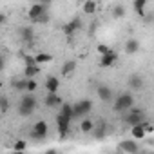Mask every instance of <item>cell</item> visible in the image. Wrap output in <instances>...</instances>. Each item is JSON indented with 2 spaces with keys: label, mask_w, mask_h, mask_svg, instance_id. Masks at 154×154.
I'll use <instances>...</instances> for the list:
<instances>
[{
  "label": "cell",
  "mask_w": 154,
  "mask_h": 154,
  "mask_svg": "<svg viewBox=\"0 0 154 154\" xmlns=\"http://www.w3.org/2000/svg\"><path fill=\"white\" fill-rule=\"evenodd\" d=\"M112 107H114L116 112H127L129 109L134 107V96H132L131 93H122V94L114 96Z\"/></svg>",
  "instance_id": "obj_2"
},
{
  "label": "cell",
  "mask_w": 154,
  "mask_h": 154,
  "mask_svg": "<svg viewBox=\"0 0 154 154\" xmlns=\"http://www.w3.org/2000/svg\"><path fill=\"white\" fill-rule=\"evenodd\" d=\"M44 87H45V91H47L49 94H56L58 89H60V80H58V76H47Z\"/></svg>",
  "instance_id": "obj_10"
},
{
  "label": "cell",
  "mask_w": 154,
  "mask_h": 154,
  "mask_svg": "<svg viewBox=\"0 0 154 154\" xmlns=\"http://www.w3.org/2000/svg\"><path fill=\"white\" fill-rule=\"evenodd\" d=\"M96 93H98V98L102 102H105V103H111L114 100V93H112V89L109 85H98Z\"/></svg>",
  "instance_id": "obj_9"
},
{
  "label": "cell",
  "mask_w": 154,
  "mask_h": 154,
  "mask_svg": "<svg viewBox=\"0 0 154 154\" xmlns=\"http://www.w3.org/2000/svg\"><path fill=\"white\" fill-rule=\"evenodd\" d=\"M145 122V111L143 109H129L127 112H123V123L134 127V125H140Z\"/></svg>",
  "instance_id": "obj_4"
},
{
  "label": "cell",
  "mask_w": 154,
  "mask_h": 154,
  "mask_svg": "<svg viewBox=\"0 0 154 154\" xmlns=\"http://www.w3.org/2000/svg\"><path fill=\"white\" fill-rule=\"evenodd\" d=\"M9 111V100L6 96H0V112H8Z\"/></svg>",
  "instance_id": "obj_29"
},
{
  "label": "cell",
  "mask_w": 154,
  "mask_h": 154,
  "mask_svg": "<svg viewBox=\"0 0 154 154\" xmlns=\"http://www.w3.org/2000/svg\"><path fill=\"white\" fill-rule=\"evenodd\" d=\"M11 154H26V152H15V150H13V152H11Z\"/></svg>",
  "instance_id": "obj_36"
},
{
  "label": "cell",
  "mask_w": 154,
  "mask_h": 154,
  "mask_svg": "<svg viewBox=\"0 0 154 154\" xmlns=\"http://www.w3.org/2000/svg\"><path fill=\"white\" fill-rule=\"evenodd\" d=\"M129 87L132 91H141L143 89V78H141L140 74H132L131 80H129Z\"/></svg>",
  "instance_id": "obj_16"
},
{
  "label": "cell",
  "mask_w": 154,
  "mask_h": 154,
  "mask_svg": "<svg viewBox=\"0 0 154 154\" xmlns=\"http://www.w3.org/2000/svg\"><path fill=\"white\" fill-rule=\"evenodd\" d=\"M22 60H24V67H27V65H35V58H33L31 54H24Z\"/></svg>",
  "instance_id": "obj_31"
},
{
  "label": "cell",
  "mask_w": 154,
  "mask_h": 154,
  "mask_svg": "<svg viewBox=\"0 0 154 154\" xmlns=\"http://www.w3.org/2000/svg\"><path fill=\"white\" fill-rule=\"evenodd\" d=\"M78 29H82V18L80 17H74L72 20H69L67 24H63V33L67 36H72Z\"/></svg>",
  "instance_id": "obj_8"
},
{
  "label": "cell",
  "mask_w": 154,
  "mask_h": 154,
  "mask_svg": "<svg viewBox=\"0 0 154 154\" xmlns=\"http://www.w3.org/2000/svg\"><path fill=\"white\" fill-rule=\"evenodd\" d=\"M93 131H94V138H103V134H105V127L103 125L102 127H94Z\"/></svg>",
  "instance_id": "obj_32"
},
{
  "label": "cell",
  "mask_w": 154,
  "mask_h": 154,
  "mask_svg": "<svg viewBox=\"0 0 154 154\" xmlns=\"http://www.w3.org/2000/svg\"><path fill=\"white\" fill-rule=\"evenodd\" d=\"M116 60H118V54H116V51L111 49L107 54L100 56V67H111V65L116 63Z\"/></svg>",
  "instance_id": "obj_13"
},
{
  "label": "cell",
  "mask_w": 154,
  "mask_h": 154,
  "mask_svg": "<svg viewBox=\"0 0 154 154\" xmlns=\"http://www.w3.org/2000/svg\"><path fill=\"white\" fill-rule=\"evenodd\" d=\"M13 87H15V91H26V78H20V80H15L13 82Z\"/></svg>",
  "instance_id": "obj_28"
},
{
  "label": "cell",
  "mask_w": 154,
  "mask_h": 154,
  "mask_svg": "<svg viewBox=\"0 0 154 154\" xmlns=\"http://www.w3.org/2000/svg\"><path fill=\"white\" fill-rule=\"evenodd\" d=\"M26 149H27V143H26L24 140H17V141L13 143V150H15V152H26Z\"/></svg>",
  "instance_id": "obj_26"
},
{
  "label": "cell",
  "mask_w": 154,
  "mask_h": 154,
  "mask_svg": "<svg viewBox=\"0 0 154 154\" xmlns=\"http://www.w3.org/2000/svg\"><path fill=\"white\" fill-rule=\"evenodd\" d=\"M138 51H140V40L131 38V40L125 42V53H127V54H134V53H138Z\"/></svg>",
  "instance_id": "obj_18"
},
{
  "label": "cell",
  "mask_w": 154,
  "mask_h": 154,
  "mask_svg": "<svg viewBox=\"0 0 154 154\" xmlns=\"http://www.w3.org/2000/svg\"><path fill=\"white\" fill-rule=\"evenodd\" d=\"M112 15H114V18H122V17H125V6H122V4L114 6Z\"/></svg>",
  "instance_id": "obj_27"
},
{
  "label": "cell",
  "mask_w": 154,
  "mask_h": 154,
  "mask_svg": "<svg viewBox=\"0 0 154 154\" xmlns=\"http://www.w3.org/2000/svg\"><path fill=\"white\" fill-rule=\"evenodd\" d=\"M132 8H134L136 15L143 17V15H145V8H147V0H134V2H132Z\"/></svg>",
  "instance_id": "obj_22"
},
{
  "label": "cell",
  "mask_w": 154,
  "mask_h": 154,
  "mask_svg": "<svg viewBox=\"0 0 154 154\" xmlns=\"http://www.w3.org/2000/svg\"><path fill=\"white\" fill-rule=\"evenodd\" d=\"M58 154H60V152H58Z\"/></svg>",
  "instance_id": "obj_39"
},
{
  "label": "cell",
  "mask_w": 154,
  "mask_h": 154,
  "mask_svg": "<svg viewBox=\"0 0 154 154\" xmlns=\"http://www.w3.org/2000/svg\"><path fill=\"white\" fill-rule=\"evenodd\" d=\"M131 134H132V138H134V140H143V138L147 136L143 123H140V125H134V127L131 129Z\"/></svg>",
  "instance_id": "obj_20"
},
{
  "label": "cell",
  "mask_w": 154,
  "mask_h": 154,
  "mask_svg": "<svg viewBox=\"0 0 154 154\" xmlns=\"http://www.w3.org/2000/svg\"><path fill=\"white\" fill-rule=\"evenodd\" d=\"M0 58H2V53H0Z\"/></svg>",
  "instance_id": "obj_38"
},
{
  "label": "cell",
  "mask_w": 154,
  "mask_h": 154,
  "mask_svg": "<svg viewBox=\"0 0 154 154\" xmlns=\"http://www.w3.org/2000/svg\"><path fill=\"white\" fill-rule=\"evenodd\" d=\"M93 129H94V123H93V120H89V118H84V120L80 122V131H82L84 134H89V132H93Z\"/></svg>",
  "instance_id": "obj_24"
},
{
  "label": "cell",
  "mask_w": 154,
  "mask_h": 154,
  "mask_svg": "<svg viewBox=\"0 0 154 154\" xmlns=\"http://www.w3.org/2000/svg\"><path fill=\"white\" fill-rule=\"evenodd\" d=\"M145 154H154V152H150V150H149V152H145Z\"/></svg>",
  "instance_id": "obj_37"
},
{
  "label": "cell",
  "mask_w": 154,
  "mask_h": 154,
  "mask_svg": "<svg viewBox=\"0 0 154 154\" xmlns=\"http://www.w3.org/2000/svg\"><path fill=\"white\" fill-rule=\"evenodd\" d=\"M98 9V4L94 2V0H85V2L82 4V13L84 15H94Z\"/></svg>",
  "instance_id": "obj_17"
},
{
  "label": "cell",
  "mask_w": 154,
  "mask_h": 154,
  "mask_svg": "<svg viewBox=\"0 0 154 154\" xmlns=\"http://www.w3.org/2000/svg\"><path fill=\"white\" fill-rule=\"evenodd\" d=\"M74 69H76V62H74V60H67V62H63L60 72H62L63 76H71V74L74 72Z\"/></svg>",
  "instance_id": "obj_19"
},
{
  "label": "cell",
  "mask_w": 154,
  "mask_h": 154,
  "mask_svg": "<svg viewBox=\"0 0 154 154\" xmlns=\"http://www.w3.org/2000/svg\"><path fill=\"white\" fill-rule=\"evenodd\" d=\"M4 67H6V60H4V56H2V58H0V72L4 71Z\"/></svg>",
  "instance_id": "obj_34"
},
{
  "label": "cell",
  "mask_w": 154,
  "mask_h": 154,
  "mask_svg": "<svg viewBox=\"0 0 154 154\" xmlns=\"http://www.w3.org/2000/svg\"><path fill=\"white\" fill-rule=\"evenodd\" d=\"M45 154H58V150H56V149H47Z\"/></svg>",
  "instance_id": "obj_35"
},
{
  "label": "cell",
  "mask_w": 154,
  "mask_h": 154,
  "mask_svg": "<svg viewBox=\"0 0 154 154\" xmlns=\"http://www.w3.org/2000/svg\"><path fill=\"white\" fill-rule=\"evenodd\" d=\"M20 38H22L26 44H29V45H31V42H33V38H35V29H33V27H29V26L20 27Z\"/></svg>",
  "instance_id": "obj_14"
},
{
  "label": "cell",
  "mask_w": 154,
  "mask_h": 154,
  "mask_svg": "<svg viewBox=\"0 0 154 154\" xmlns=\"http://www.w3.org/2000/svg\"><path fill=\"white\" fill-rule=\"evenodd\" d=\"M47 132H49V125H47V122L45 120H38L33 127H31V138L33 140H44L45 136H47Z\"/></svg>",
  "instance_id": "obj_6"
},
{
  "label": "cell",
  "mask_w": 154,
  "mask_h": 154,
  "mask_svg": "<svg viewBox=\"0 0 154 154\" xmlns=\"http://www.w3.org/2000/svg\"><path fill=\"white\" fill-rule=\"evenodd\" d=\"M93 111V102L89 98H84L80 102H76L72 105V120L74 118H82V116H87L89 112Z\"/></svg>",
  "instance_id": "obj_5"
},
{
  "label": "cell",
  "mask_w": 154,
  "mask_h": 154,
  "mask_svg": "<svg viewBox=\"0 0 154 154\" xmlns=\"http://www.w3.org/2000/svg\"><path fill=\"white\" fill-rule=\"evenodd\" d=\"M33 58H35V63L36 65H42V63H49L53 60V54H49V53H38Z\"/></svg>",
  "instance_id": "obj_21"
},
{
  "label": "cell",
  "mask_w": 154,
  "mask_h": 154,
  "mask_svg": "<svg viewBox=\"0 0 154 154\" xmlns=\"http://www.w3.org/2000/svg\"><path fill=\"white\" fill-rule=\"evenodd\" d=\"M6 20H8V17H6L4 13H0V26H4V24H6Z\"/></svg>",
  "instance_id": "obj_33"
},
{
  "label": "cell",
  "mask_w": 154,
  "mask_h": 154,
  "mask_svg": "<svg viewBox=\"0 0 154 154\" xmlns=\"http://www.w3.org/2000/svg\"><path fill=\"white\" fill-rule=\"evenodd\" d=\"M111 51V47L107 45V44H98V47H96V53L100 54V56H103V54H107Z\"/></svg>",
  "instance_id": "obj_30"
},
{
  "label": "cell",
  "mask_w": 154,
  "mask_h": 154,
  "mask_svg": "<svg viewBox=\"0 0 154 154\" xmlns=\"http://www.w3.org/2000/svg\"><path fill=\"white\" fill-rule=\"evenodd\" d=\"M36 89H38V84H36L35 78L33 80H26V91H27V94H33Z\"/></svg>",
  "instance_id": "obj_25"
},
{
  "label": "cell",
  "mask_w": 154,
  "mask_h": 154,
  "mask_svg": "<svg viewBox=\"0 0 154 154\" xmlns=\"http://www.w3.org/2000/svg\"><path fill=\"white\" fill-rule=\"evenodd\" d=\"M63 103V100L58 96V93L56 94H45V98H44V105L47 107V109H54V107H60Z\"/></svg>",
  "instance_id": "obj_12"
},
{
  "label": "cell",
  "mask_w": 154,
  "mask_h": 154,
  "mask_svg": "<svg viewBox=\"0 0 154 154\" xmlns=\"http://www.w3.org/2000/svg\"><path fill=\"white\" fill-rule=\"evenodd\" d=\"M27 17L33 24H45L49 20V4H45V2L33 4L27 11Z\"/></svg>",
  "instance_id": "obj_1"
},
{
  "label": "cell",
  "mask_w": 154,
  "mask_h": 154,
  "mask_svg": "<svg viewBox=\"0 0 154 154\" xmlns=\"http://www.w3.org/2000/svg\"><path fill=\"white\" fill-rule=\"evenodd\" d=\"M120 150H122L123 154H138L140 145H138L136 141H132V140H123V141L120 143Z\"/></svg>",
  "instance_id": "obj_11"
},
{
  "label": "cell",
  "mask_w": 154,
  "mask_h": 154,
  "mask_svg": "<svg viewBox=\"0 0 154 154\" xmlns=\"http://www.w3.org/2000/svg\"><path fill=\"white\" fill-rule=\"evenodd\" d=\"M60 114H62V116H65V118H69V120L72 122V103L63 102V103L60 105Z\"/></svg>",
  "instance_id": "obj_23"
},
{
  "label": "cell",
  "mask_w": 154,
  "mask_h": 154,
  "mask_svg": "<svg viewBox=\"0 0 154 154\" xmlns=\"http://www.w3.org/2000/svg\"><path fill=\"white\" fill-rule=\"evenodd\" d=\"M56 127H58L60 138H65V136L69 134V131H71V120L65 118V116H62V114L58 112V114H56Z\"/></svg>",
  "instance_id": "obj_7"
},
{
  "label": "cell",
  "mask_w": 154,
  "mask_h": 154,
  "mask_svg": "<svg viewBox=\"0 0 154 154\" xmlns=\"http://www.w3.org/2000/svg\"><path fill=\"white\" fill-rule=\"evenodd\" d=\"M36 74H40V65H27V67H24V78L26 80H33Z\"/></svg>",
  "instance_id": "obj_15"
},
{
  "label": "cell",
  "mask_w": 154,
  "mask_h": 154,
  "mask_svg": "<svg viewBox=\"0 0 154 154\" xmlns=\"http://www.w3.org/2000/svg\"><path fill=\"white\" fill-rule=\"evenodd\" d=\"M36 107H38V98L35 94H24L18 103V112L22 116H31Z\"/></svg>",
  "instance_id": "obj_3"
}]
</instances>
